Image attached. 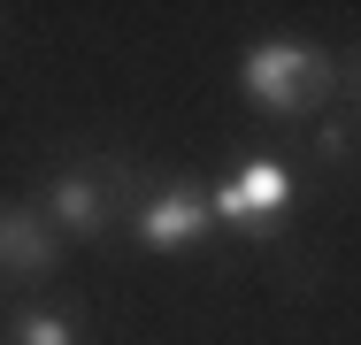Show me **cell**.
I'll use <instances>...</instances> for the list:
<instances>
[{"label": "cell", "instance_id": "7a4b0ae2", "mask_svg": "<svg viewBox=\"0 0 361 345\" xmlns=\"http://www.w3.org/2000/svg\"><path fill=\"white\" fill-rule=\"evenodd\" d=\"M285 192H292V184H285V169H277V161H246L216 200H208V215L238 222V230H254V238H269V230H277V215H285Z\"/></svg>", "mask_w": 361, "mask_h": 345}, {"label": "cell", "instance_id": "277c9868", "mask_svg": "<svg viewBox=\"0 0 361 345\" xmlns=\"http://www.w3.org/2000/svg\"><path fill=\"white\" fill-rule=\"evenodd\" d=\"M200 230H208V207H200V192H192V184L154 192V207L139 215V238H146V246H192Z\"/></svg>", "mask_w": 361, "mask_h": 345}, {"label": "cell", "instance_id": "3957f363", "mask_svg": "<svg viewBox=\"0 0 361 345\" xmlns=\"http://www.w3.org/2000/svg\"><path fill=\"white\" fill-rule=\"evenodd\" d=\"M123 184V169H77L54 184V215L70 222L77 238H92V230H108V192Z\"/></svg>", "mask_w": 361, "mask_h": 345}, {"label": "cell", "instance_id": "5b68a950", "mask_svg": "<svg viewBox=\"0 0 361 345\" xmlns=\"http://www.w3.org/2000/svg\"><path fill=\"white\" fill-rule=\"evenodd\" d=\"M0 269H16V276H47L54 269V230H47L31 207H8V215H0Z\"/></svg>", "mask_w": 361, "mask_h": 345}, {"label": "cell", "instance_id": "8992f818", "mask_svg": "<svg viewBox=\"0 0 361 345\" xmlns=\"http://www.w3.org/2000/svg\"><path fill=\"white\" fill-rule=\"evenodd\" d=\"M77 330H70V315H47V307H39V315H23V345H70Z\"/></svg>", "mask_w": 361, "mask_h": 345}, {"label": "cell", "instance_id": "6da1fadb", "mask_svg": "<svg viewBox=\"0 0 361 345\" xmlns=\"http://www.w3.org/2000/svg\"><path fill=\"white\" fill-rule=\"evenodd\" d=\"M331 92V62L315 46H292V39H269L246 54V100L277 108V115H307L315 100Z\"/></svg>", "mask_w": 361, "mask_h": 345}, {"label": "cell", "instance_id": "52a82bcc", "mask_svg": "<svg viewBox=\"0 0 361 345\" xmlns=\"http://www.w3.org/2000/svg\"><path fill=\"white\" fill-rule=\"evenodd\" d=\"M354 146V115H331V131H323V153H346Z\"/></svg>", "mask_w": 361, "mask_h": 345}]
</instances>
